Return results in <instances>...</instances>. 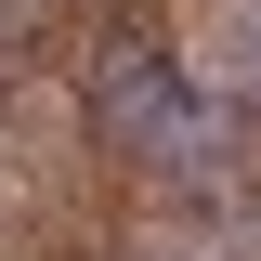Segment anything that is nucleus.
Instances as JSON below:
<instances>
[{
    "mask_svg": "<svg viewBox=\"0 0 261 261\" xmlns=\"http://www.w3.org/2000/svg\"><path fill=\"white\" fill-rule=\"evenodd\" d=\"M196 13V65L209 79H261V0H183Z\"/></svg>",
    "mask_w": 261,
    "mask_h": 261,
    "instance_id": "obj_1",
    "label": "nucleus"
}]
</instances>
